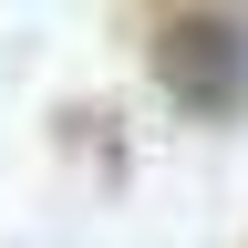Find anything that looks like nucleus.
<instances>
[{
	"label": "nucleus",
	"mask_w": 248,
	"mask_h": 248,
	"mask_svg": "<svg viewBox=\"0 0 248 248\" xmlns=\"http://www.w3.org/2000/svg\"><path fill=\"white\" fill-rule=\"evenodd\" d=\"M155 83L186 114H238L248 104V21L228 11H176L155 31Z\"/></svg>",
	"instance_id": "nucleus-1"
}]
</instances>
